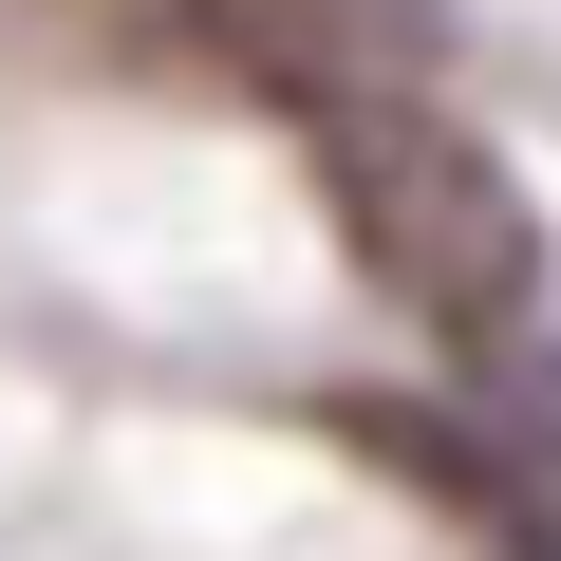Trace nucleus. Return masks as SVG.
Here are the masks:
<instances>
[{
    "mask_svg": "<svg viewBox=\"0 0 561 561\" xmlns=\"http://www.w3.org/2000/svg\"><path fill=\"white\" fill-rule=\"evenodd\" d=\"M319 206L375 262V300L431 319L449 356H505L542 319V206L431 113V94H319Z\"/></svg>",
    "mask_w": 561,
    "mask_h": 561,
    "instance_id": "nucleus-1",
    "label": "nucleus"
},
{
    "mask_svg": "<svg viewBox=\"0 0 561 561\" xmlns=\"http://www.w3.org/2000/svg\"><path fill=\"white\" fill-rule=\"evenodd\" d=\"M486 524H505V542H524V561H561V524H542V505H486Z\"/></svg>",
    "mask_w": 561,
    "mask_h": 561,
    "instance_id": "nucleus-2",
    "label": "nucleus"
}]
</instances>
